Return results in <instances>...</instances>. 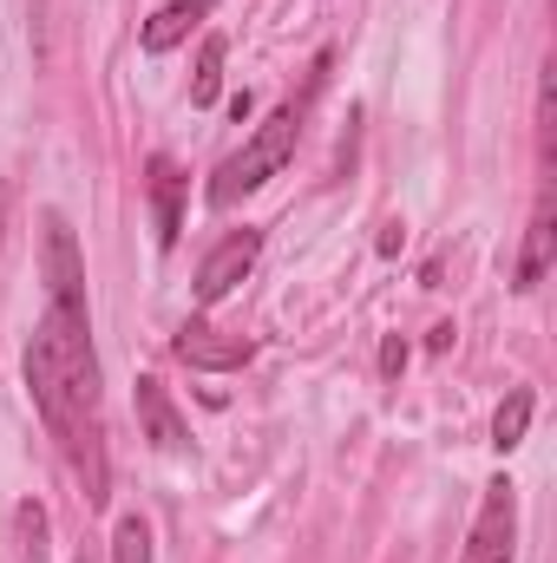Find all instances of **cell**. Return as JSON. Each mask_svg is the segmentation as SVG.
<instances>
[{"label":"cell","mask_w":557,"mask_h":563,"mask_svg":"<svg viewBox=\"0 0 557 563\" xmlns=\"http://www.w3.org/2000/svg\"><path fill=\"white\" fill-rule=\"evenodd\" d=\"M26 394L46 432L59 439L66 465L86 478V498L106 505V420H99V361H92V314L46 301L26 341Z\"/></svg>","instance_id":"6da1fadb"},{"label":"cell","mask_w":557,"mask_h":563,"mask_svg":"<svg viewBox=\"0 0 557 563\" xmlns=\"http://www.w3.org/2000/svg\"><path fill=\"white\" fill-rule=\"evenodd\" d=\"M335 66V53H321L315 59V73H308V86H302V99H288V106H276L256 132H250V144L237 151V157H223L217 164V177H210V203L217 210H230V203H243L250 190H263L270 177H276L282 164L295 157V139H302V119H308V99L321 92V73Z\"/></svg>","instance_id":"7a4b0ae2"},{"label":"cell","mask_w":557,"mask_h":563,"mask_svg":"<svg viewBox=\"0 0 557 563\" xmlns=\"http://www.w3.org/2000/svg\"><path fill=\"white\" fill-rule=\"evenodd\" d=\"M512 538H518V498L505 478L485 485V505L472 518V538H466V558L459 563H512Z\"/></svg>","instance_id":"3957f363"},{"label":"cell","mask_w":557,"mask_h":563,"mask_svg":"<svg viewBox=\"0 0 557 563\" xmlns=\"http://www.w3.org/2000/svg\"><path fill=\"white\" fill-rule=\"evenodd\" d=\"M256 256H263V230H250V223H243V230H230V236L204 256V269H197V301H204V308H210V301H223L237 282L256 269Z\"/></svg>","instance_id":"277c9868"},{"label":"cell","mask_w":557,"mask_h":563,"mask_svg":"<svg viewBox=\"0 0 557 563\" xmlns=\"http://www.w3.org/2000/svg\"><path fill=\"white\" fill-rule=\"evenodd\" d=\"M171 347H177L184 367H204V374H237V367H250V354H256L243 334H223V328H210V321H197V314L177 328Z\"/></svg>","instance_id":"5b68a950"},{"label":"cell","mask_w":557,"mask_h":563,"mask_svg":"<svg viewBox=\"0 0 557 563\" xmlns=\"http://www.w3.org/2000/svg\"><path fill=\"white\" fill-rule=\"evenodd\" d=\"M46 301L86 308V263H79L73 223H66L59 210H46Z\"/></svg>","instance_id":"8992f818"},{"label":"cell","mask_w":557,"mask_h":563,"mask_svg":"<svg viewBox=\"0 0 557 563\" xmlns=\"http://www.w3.org/2000/svg\"><path fill=\"white\" fill-rule=\"evenodd\" d=\"M144 190H151V217H157V250H171L177 230H184V170L171 157H151L144 164Z\"/></svg>","instance_id":"52a82bcc"},{"label":"cell","mask_w":557,"mask_h":563,"mask_svg":"<svg viewBox=\"0 0 557 563\" xmlns=\"http://www.w3.org/2000/svg\"><path fill=\"white\" fill-rule=\"evenodd\" d=\"M139 426H144V439H151L157 452H184V445H190V432H184V420H177L164 380H139Z\"/></svg>","instance_id":"ba28073f"},{"label":"cell","mask_w":557,"mask_h":563,"mask_svg":"<svg viewBox=\"0 0 557 563\" xmlns=\"http://www.w3.org/2000/svg\"><path fill=\"white\" fill-rule=\"evenodd\" d=\"M551 236H557V217H551V190L538 197V210H532V223H525V256H518V295H532L545 269H551Z\"/></svg>","instance_id":"9c48e42d"},{"label":"cell","mask_w":557,"mask_h":563,"mask_svg":"<svg viewBox=\"0 0 557 563\" xmlns=\"http://www.w3.org/2000/svg\"><path fill=\"white\" fill-rule=\"evenodd\" d=\"M210 7H217V0H171V7H157V13L144 20V33H139L144 53H171V46H177V40H184Z\"/></svg>","instance_id":"30bf717a"},{"label":"cell","mask_w":557,"mask_h":563,"mask_svg":"<svg viewBox=\"0 0 557 563\" xmlns=\"http://www.w3.org/2000/svg\"><path fill=\"white\" fill-rule=\"evenodd\" d=\"M525 432H532V387H512L505 407H499V420H492V445L499 452H518Z\"/></svg>","instance_id":"8fae6325"},{"label":"cell","mask_w":557,"mask_h":563,"mask_svg":"<svg viewBox=\"0 0 557 563\" xmlns=\"http://www.w3.org/2000/svg\"><path fill=\"white\" fill-rule=\"evenodd\" d=\"M217 92H223V40H204L197 79H190V106H217Z\"/></svg>","instance_id":"7c38bea8"},{"label":"cell","mask_w":557,"mask_h":563,"mask_svg":"<svg viewBox=\"0 0 557 563\" xmlns=\"http://www.w3.org/2000/svg\"><path fill=\"white\" fill-rule=\"evenodd\" d=\"M13 531H20V558H26V563H46V511H40L33 498L13 511Z\"/></svg>","instance_id":"4fadbf2b"},{"label":"cell","mask_w":557,"mask_h":563,"mask_svg":"<svg viewBox=\"0 0 557 563\" xmlns=\"http://www.w3.org/2000/svg\"><path fill=\"white\" fill-rule=\"evenodd\" d=\"M112 563H151V531H144V518H119V531H112Z\"/></svg>","instance_id":"5bb4252c"},{"label":"cell","mask_w":557,"mask_h":563,"mask_svg":"<svg viewBox=\"0 0 557 563\" xmlns=\"http://www.w3.org/2000/svg\"><path fill=\"white\" fill-rule=\"evenodd\" d=\"M401 367H407V341H401V334H394V341H381V374H387V380H394V374H401Z\"/></svg>","instance_id":"9a60e30c"},{"label":"cell","mask_w":557,"mask_h":563,"mask_svg":"<svg viewBox=\"0 0 557 563\" xmlns=\"http://www.w3.org/2000/svg\"><path fill=\"white\" fill-rule=\"evenodd\" d=\"M0 230H7V203H0Z\"/></svg>","instance_id":"2e32d148"}]
</instances>
